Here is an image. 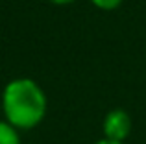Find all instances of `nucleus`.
<instances>
[{
  "instance_id": "nucleus-1",
  "label": "nucleus",
  "mask_w": 146,
  "mask_h": 144,
  "mask_svg": "<svg viewBox=\"0 0 146 144\" xmlns=\"http://www.w3.org/2000/svg\"><path fill=\"white\" fill-rule=\"evenodd\" d=\"M48 100L43 87L32 78H15L2 90L4 120L19 131L33 129L46 116Z\"/></svg>"
},
{
  "instance_id": "nucleus-2",
  "label": "nucleus",
  "mask_w": 146,
  "mask_h": 144,
  "mask_svg": "<svg viewBox=\"0 0 146 144\" xmlns=\"http://www.w3.org/2000/svg\"><path fill=\"white\" fill-rule=\"evenodd\" d=\"M131 127H133L131 116L124 109H113V111H109L104 116V122H102L104 137L111 139V141L124 142L129 137V133H131Z\"/></svg>"
},
{
  "instance_id": "nucleus-3",
  "label": "nucleus",
  "mask_w": 146,
  "mask_h": 144,
  "mask_svg": "<svg viewBox=\"0 0 146 144\" xmlns=\"http://www.w3.org/2000/svg\"><path fill=\"white\" fill-rule=\"evenodd\" d=\"M0 144H22L19 129L7 120H0Z\"/></svg>"
},
{
  "instance_id": "nucleus-6",
  "label": "nucleus",
  "mask_w": 146,
  "mask_h": 144,
  "mask_svg": "<svg viewBox=\"0 0 146 144\" xmlns=\"http://www.w3.org/2000/svg\"><path fill=\"white\" fill-rule=\"evenodd\" d=\"M94 144H124V142H120V141H111V139H106V137H102L100 141H96Z\"/></svg>"
},
{
  "instance_id": "nucleus-4",
  "label": "nucleus",
  "mask_w": 146,
  "mask_h": 144,
  "mask_svg": "<svg viewBox=\"0 0 146 144\" xmlns=\"http://www.w3.org/2000/svg\"><path fill=\"white\" fill-rule=\"evenodd\" d=\"M122 2H124V0H91V4H93L96 9H102V11H113V9H117Z\"/></svg>"
},
{
  "instance_id": "nucleus-5",
  "label": "nucleus",
  "mask_w": 146,
  "mask_h": 144,
  "mask_svg": "<svg viewBox=\"0 0 146 144\" xmlns=\"http://www.w3.org/2000/svg\"><path fill=\"white\" fill-rule=\"evenodd\" d=\"M48 2L56 4V6H68V4H74V2H78V0H48Z\"/></svg>"
}]
</instances>
